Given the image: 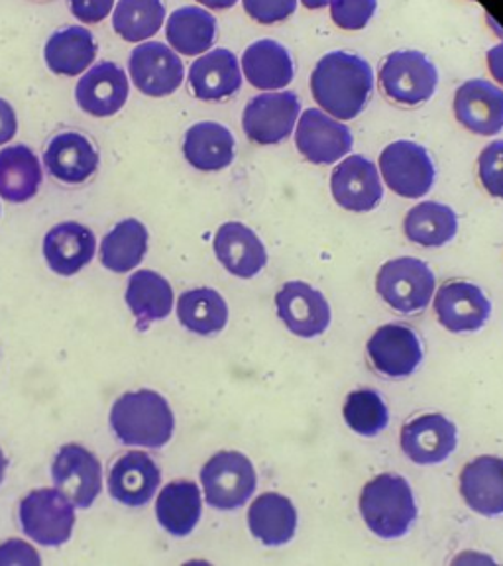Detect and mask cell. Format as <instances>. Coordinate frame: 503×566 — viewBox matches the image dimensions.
<instances>
[{
	"label": "cell",
	"instance_id": "cell-26",
	"mask_svg": "<svg viewBox=\"0 0 503 566\" xmlns=\"http://www.w3.org/2000/svg\"><path fill=\"white\" fill-rule=\"evenodd\" d=\"M244 80L258 91H283L295 77V63L285 45L275 40H258L248 45L240 60Z\"/></svg>",
	"mask_w": 503,
	"mask_h": 566
},
{
	"label": "cell",
	"instance_id": "cell-29",
	"mask_svg": "<svg viewBox=\"0 0 503 566\" xmlns=\"http://www.w3.org/2000/svg\"><path fill=\"white\" fill-rule=\"evenodd\" d=\"M237 140L221 123H197L184 138V156L187 164L203 174H217L234 161Z\"/></svg>",
	"mask_w": 503,
	"mask_h": 566
},
{
	"label": "cell",
	"instance_id": "cell-4",
	"mask_svg": "<svg viewBox=\"0 0 503 566\" xmlns=\"http://www.w3.org/2000/svg\"><path fill=\"white\" fill-rule=\"evenodd\" d=\"M77 507L57 488H38L18 505L22 533L40 547H62L73 535Z\"/></svg>",
	"mask_w": 503,
	"mask_h": 566
},
{
	"label": "cell",
	"instance_id": "cell-35",
	"mask_svg": "<svg viewBox=\"0 0 503 566\" xmlns=\"http://www.w3.org/2000/svg\"><path fill=\"white\" fill-rule=\"evenodd\" d=\"M407 240L423 248L449 244L459 232V217L449 205L423 201L407 212L404 221Z\"/></svg>",
	"mask_w": 503,
	"mask_h": 566
},
{
	"label": "cell",
	"instance_id": "cell-38",
	"mask_svg": "<svg viewBox=\"0 0 503 566\" xmlns=\"http://www.w3.org/2000/svg\"><path fill=\"white\" fill-rule=\"evenodd\" d=\"M343 417L354 433L376 437L388 427L389 409L376 389H356L346 398Z\"/></svg>",
	"mask_w": 503,
	"mask_h": 566
},
{
	"label": "cell",
	"instance_id": "cell-17",
	"mask_svg": "<svg viewBox=\"0 0 503 566\" xmlns=\"http://www.w3.org/2000/svg\"><path fill=\"white\" fill-rule=\"evenodd\" d=\"M399 444L411 462L429 467L444 462L457 451L459 431L449 417L425 413L404 424L399 433Z\"/></svg>",
	"mask_w": 503,
	"mask_h": 566
},
{
	"label": "cell",
	"instance_id": "cell-25",
	"mask_svg": "<svg viewBox=\"0 0 503 566\" xmlns=\"http://www.w3.org/2000/svg\"><path fill=\"white\" fill-rule=\"evenodd\" d=\"M460 495L472 512L503 515V459L484 454L469 462L460 472Z\"/></svg>",
	"mask_w": 503,
	"mask_h": 566
},
{
	"label": "cell",
	"instance_id": "cell-45",
	"mask_svg": "<svg viewBox=\"0 0 503 566\" xmlns=\"http://www.w3.org/2000/svg\"><path fill=\"white\" fill-rule=\"evenodd\" d=\"M488 70L492 73L500 85H503V42L495 44L494 48H490L488 52Z\"/></svg>",
	"mask_w": 503,
	"mask_h": 566
},
{
	"label": "cell",
	"instance_id": "cell-9",
	"mask_svg": "<svg viewBox=\"0 0 503 566\" xmlns=\"http://www.w3.org/2000/svg\"><path fill=\"white\" fill-rule=\"evenodd\" d=\"M52 480L77 510H88L103 492V464L87 447L67 442L53 457Z\"/></svg>",
	"mask_w": 503,
	"mask_h": 566
},
{
	"label": "cell",
	"instance_id": "cell-39",
	"mask_svg": "<svg viewBox=\"0 0 503 566\" xmlns=\"http://www.w3.org/2000/svg\"><path fill=\"white\" fill-rule=\"evenodd\" d=\"M331 18L346 32H358L370 24L378 10V0H331Z\"/></svg>",
	"mask_w": 503,
	"mask_h": 566
},
{
	"label": "cell",
	"instance_id": "cell-7",
	"mask_svg": "<svg viewBox=\"0 0 503 566\" xmlns=\"http://www.w3.org/2000/svg\"><path fill=\"white\" fill-rule=\"evenodd\" d=\"M433 270L419 258H396L381 265L376 292L398 313H417L429 307L434 293Z\"/></svg>",
	"mask_w": 503,
	"mask_h": 566
},
{
	"label": "cell",
	"instance_id": "cell-28",
	"mask_svg": "<svg viewBox=\"0 0 503 566\" xmlns=\"http://www.w3.org/2000/svg\"><path fill=\"white\" fill-rule=\"evenodd\" d=\"M203 515V490L191 480H174L159 490L156 520L174 537L193 533Z\"/></svg>",
	"mask_w": 503,
	"mask_h": 566
},
{
	"label": "cell",
	"instance_id": "cell-5",
	"mask_svg": "<svg viewBox=\"0 0 503 566\" xmlns=\"http://www.w3.org/2000/svg\"><path fill=\"white\" fill-rule=\"evenodd\" d=\"M256 486V469L252 460L239 451L217 452L201 469L205 502L221 512L242 507L254 495Z\"/></svg>",
	"mask_w": 503,
	"mask_h": 566
},
{
	"label": "cell",
	"instance_id": "cell-27",
	"mask_svg": "<svg viewBox=\"0 0 503 566\" xmlns=\"http://www.w3.org/2000/svg\"><path fill=\"white\" fill-rule=\"evenodd\" d=\"M98 45L93 32L85 27L55 30L44 48L48 70L60 77H80L97 60Z\"/></svg>",
	"mask_w": 503,
	"mask_h": 566
},
{
	"label": "cell",
	"instance_id": "cell-13",
	"mask_svg": "<svg viewBox=\"0 0 503 566\" xmlns=\"http://www.w3.org/2000/svg\"><path fill=\"white\" fill-rule=\"evenodd\" d=\"M130 97V77L115 62L91 65L75 87V101L81 111L95 118H108L123 111Z\"/></svg>",
	"mask_w": 503,
	"mask_h": 566
},
{
	"label": "cell",
	"instance_id": "cell-40",
	"mask_svg": "<svg viewBox=\"0 0 503 566\" xmlns=\"http://www.w3.org/2000/svg\"><path fill=\"white\" fill-rule=\"evenodd\" d=\"M478 177L488 193L503 199V140L492 142L480 151Z\"/></svg>",
	"mask_w": 503,
	"mask_h": 566
},
{
	"label": "cell",
	"instance_id": "cell-2",
	"mask_svg": "<svg viewBox=\"0 0 503 566\" xmlns=\"http://www.w3.org/2000/svg\"><path fill=\"white\" fill-rule=\"evenodd\" d=\"M108 424L126 447L164 449L176 431V416L168 399L144 388L126 391L116 399L108 413Z\"/></svg>",
	"mask_w": 503,
	"mask_h": 566
},
{
	"label": "cell",
	"instance_id": "cell-14",
	"mask_svg": "<svg viewBox=\"0 0 503 566\" xmlns=\"http://www.w3.org/2000/svg\"><path fill=\"white\" fill-rule=\"evenodd\" d=\"M331 193L346 211H374L384 199L380 169L363 154L348 156L333 169Z\"/></svg>",
	"mask_w": 503,
	"mask_h": 566
},
{
	"label": "cell",
	"instance_id": "cell-24",
	"mask_svg": "<svg viewBox=\"0 0 503 566\" xmlns=\"http://www.w3.org/2000/svg\"><path fill=\"white\" fill-rule=\"evenodd\" d=\"M240 60L224 48L209 50L199 55L189 67V85L195 97L207 103L222 101L239 93L242 87Z\"/></svg>",
	"mask_w": 503,
	"mask_h": 566
},
{
	"label": "cell",
	"instance_id": "cell-46",
	"mask_svg": "<svg viewBox=\"0 0 503 566\" xmlns=\"http://www.w3.org/2000/svg\"><path fill=\"white\" fill-rule=\"evenodd\" d=\"M199 4H203L205 9L211 10H229L239 2V0H197Z\"/></svg>",
	"mask_w": 503,
	"mask_h": 566
},
{
	"label": "cell",
	"instance_id": "cell-10",
	"mask_svg": "<svg viewBox=\"0 0 503 566\" xmlns=\"http://www.w3.org/2000/svg\"><path fill=\"white\" fill-rule=\"evenodd\" d=\"M301 116V101L293 91H265L248 103L242 128L260 146L282 144L292 136Z\"/></svg>",
	"mask_w": 503,
	"mask_h": 566
},
{
	"label": "cell",
	"instance_id": "cell-19",
	"mask_svg": "<svg viewBox=\"0 0 503 566\" xmlns=\"http://www.w3.org/2000/svg\"><path fill=\"white\" fill-rule=\"evenodd\" d=\"M161 484V470L150 454L130 451L118 457L108 470L106 488L111 497L126 507L148 504Z\"/></svg>",
	"mask_w": 503,
	"mask_h": 566
},
{
	"label": "cell",
	"instance_id": "cell-12",
	"mask_svg": "<svg viewBox=\"0 0 503 566\" xmlns=\"http://www.w3.org/2000/svg\"><path fill=\"white\" fill-rule=\"evenodd\" d=\"M353 144V133L343 120L327 115L321 108H307L301 113L295 126V146L311 164H336L350 154Z\"/></svg>",
	"mask_w": 503,
	"mask_h": 566
},
{
	"label": "cell",
	"instance_id": "cell-8",
	"mask_svg": "<svg viewBox=\"0 0 503 566\" xmlns=\"http://www.w3.org/2000/svg\"><path fill=\"white\" fill-rule=\"evenodd\" d=\"M380 176L388 189L404 199H421L434 186L433 158L421 144L391 142L380 154Z\"/></svg>",
	"mask_w": 503,
	"mask_h": 566
},
{
	"label": "cell",
	"instance_id": "cell-23",
	"mask_svg": "<svg viewBox=\"0 0 503 566\" xmlns=\"http://www.w3.org/2000/svg\"><path fill=\"white\" fill-rule=\"evenodd\" d=\"M212 248L222 268L240 280L256 277L268 264L264 242L242 222H224L214 234Z\"/></svg>",
	"mask_w": 503,
	"mask_h": 566
},
{
	"label": "cell",
	"instance_id": "cell-41",
	"mask_svg": "<svg viewBox=\"0 0 503 566\" xmlns=\"http://www.w3.org/2000/svg\"><path fill=\"white\" fill-rule=\"evenodd\" d=\"M248 17L258 24L272 27L295 14L300 0H242Z\"/></svg>",
	"mask_w": 503,
	"mask_h": 566
},
{
	"label": "cell",
	"instance_id": "cell-3",
	"mask_svg": "<svg viewBox=\"0 0 503 566\" xmlns=\"http://www.w3.org/2000/svg\"><path fill=\"white\" fill-rule=\"evenodd\" d=\"M360 513L374 535L380 539H399L416 523V495L406 478L380 474L363 488Z\"/></svg>",
	"mask_w": 503,
	"mask_h": 566
},
{
	"label": "cell",
	"instance_id": "cell-18",
	"mask_svg": "<svg viewBox=\"0 0 503 566\" xmlns=\"http://www.w3.org/2000/svg\"><path fill=\"white\" fill-rule=\"evenodd\" d=\"M275 310L290 333L301 338L323 335L331 325V305L323 293L305 282L283 283Z\"/></svg>",
	"mask_w": 503,
	"mask_h": 566
},
{
	"label": "cell",
	"instance_id": "cell-33",
	"mask_svg": "<svg viewBox=\"0 0 503 566\" xmlns=\"http://www.w3.org/2000/svg\"><path fill=\"white\" fill-rule=\"evenodd\" d=\"M150 247V232L138 219H124L108 230L98 248L101 264L113 274H128L144 262Z\"/></svg>",
	"mask_w": 503,
	"mask_h": 566
},
{
	"label": "cell",
	"instance_id": "cell-1",
	"mask_svg": "<svg viewBox=\"0 0 503 566\" xmlns=\"http://www.w3.org/2000/svg\"><path fill=\"white\" fill-rule=\"evenodd\" d=\"M374 70L360 55L331 52L311 73V95L318 108L338 120H353L370 103Z\"/></svg>",
	"mask_w": 503,
	"mask_h": 566
},
{
	"label": "cell",
	"instance_id": "cell-30",
	"mask_svg": "<svg viewBox=\"0 0 503 566\" xmlns=\"http://www.w3.org/2000/svg\"><path fill=\"white\" fill-rule=\"evenodd\" d=\"M174 287L164 275L154 270H138L130 275L124 301L136 318L138 331H146L151 323L164 321L174 310Z\"/></svg>",
	"mask_w": 503,
	"mask_h": 566
},
{
	"label": "cell",
	"instance_id": "cell-32",
	"mask_svg": "<svg viewBox=\"0 0 503 566\" xmlns=\"http://www.w3.org/2000/svg\"><path fill=\"white\" fill-rule=\"evenodd\" d=\"M44 181L40 158L24 144L0 150V197L12 205L32 201Z\"/></svg>",
	"mask_w": 503,
	"mask_h": 566
},
{
	"label": "cell",
	"instance_id": "cell-15",
	"mask_svg": "<svg viewBox=\"0 0 503 566\" xmlns=\"http://www.w3.org/2000/svg\"><path fill=\"white\" fill-rule=\"evenodd\" d=\"M366 348L374 370L394 380L409 378L423 360V346L416 331L399 323L378 328Z\"/></svg>",
	"mask_w": 503,
	"mask_h": 566
},
{
	"label": "cell",
	"instance_id": "cell-31",
	"mask_svg": "<svg viewBox=\"0 0 503 566\" xmlns=\"http://www.w3.org/2000/svg\"><path fill=\"white\" fill-rule=\"evenodd\" d=\"M248 527L265 547H282L295 537L297 510L285 495L275 492L258 495L248 510Z\"/></svg>",
	"mask_w": 503,
	"mask_h": 566
},
{
	"label": "cell",
	"instance_id": "cell-11",
	"mask_svg": "<svg viewBox=\"0 0 503 566\" xmlns=\"http://www.w3.org/2000/svg\"><path fill=\"white\" fill-rule=\"evenodd\" d=\"M128 77L146 97H169L184 85L186 65L174 48L148 40L136 45L130 53Z\"/></svg>",
	"mask_w": 503,
	"mask_h": 566
},
{
	"label": "cell",
	"instance_id": "cell-44",
	"mask_svg": "<svg viewBox=\"0 0 503 566\" xmlns=\"http://www.w3.org/2000/svg\"><path fill=\"white\" fill-rule=\"evenodd\" d=\"M18 134V116L7 98H0V146L14 140Z\"/></svg>",
	"mask_w": 503,
	"mask_h": 566
},
{
	"label": "cell",
	"instance_id": "cell-47",
	"mask_svg": "<svg viewBox=\"0 0 503 566\" xmlns=\"http://www.w3.org/2000/svg\"><path fill=\"white\" fill-rule=\"evenodd\" d=\"M303 2V7L310 10H321L325 9L331 4V0H301Z\"/></svg>",
	"mask_w": 503,
	"mask_h": 566
},
{
	"label": "cell",
	"instance_id": "cell-21",
	"mask_svg": "<svg viewBox=\"0 0 503 566\" xmlns=\"http://www.w3.org/2000/svg\"><path fill=\"white\" fill-rule=\"evenodd\" d=\"M434 313L449 333H474L486 325L492 303L474 283L451 282L434 295Z\"/></svg>",
	"mask_w": 503,
	"mask_h": 566
},
{
	"label": "cell",
	"instance_id": "cell-37",
	"mask_svg": "<svg viewBox=\"0 0 503 566\" xmlns=\"http://www.w3.org/2000/svg\"><path fill=\"white\" fill-rule=\"evenodd\" d=\"M164 0H118L113 10V28L128 44L148 42L166 24Z\"/></svg>",
	"mask_w": 503,
	"mask_h": 566
},
{
	"label": "cell",
	"instance_id": "cell-16",
	"mask_svg": "<svg viewBox=\"0 0 503 566\" xmlns=\"http://www.w3.org/2000/svg\"><path fill=\"white\" fill-rule=\"evenodd\" d=\"M48 174L65 186H83L93 179L101 166L97 144L87 134L60 133L48 142L44 150Z\"/></svg>",
	"mask_w": 503,
	"mask_h": 566
},
{
	"label": "cell",
	"instance_id": "cell-20",
	"mask_svg": "<svg viewBox=\"0 0 503 566\" xmlns=\"http://www.w3.org/2000/svg\"><path fill=\"white\" fill-rule=\"evenodd\" d=\"M42 252L53 274L71 277L93 262L97 254V239L93 230L81 222H60L45 232Z\"/></svg>",
	"mask_w": 503,
	"mask_h": 566
},
{
	"label": "cell",
	"instance_id": "cell-42",
	"mask_svg": "<svg viewBox=\"0 0 503 566\" xmlns=\"http://www.w3.org/2000/svg\"><path fill=\"white\" fill-rule=\"evenodd\" d=\"M42 557L32 543L24 539H9L0 545V566H40Z\"/></svg>",
	"mask_w": 503,
	"mask_h": 566
},
{
	"label": "cell",
	"instance_id": "cell-36",
	"mask_svg": "<svg viewBox=\"0 0 503 566\" xmlns=\"http://www.w3.org/2000/svg\"><path fill=\"white\" fill-rule=\"evenodd\" d=\"M177 321L195 335H217L229 323V305L211 287L189 290L177 300Z\"/></svg>",
	"mask_w": 503,
	"mask_h": 566
},
{
	"label": "cell",
	"instance_id": "cell-22",
	"mask_svg": "<svg viewBox=\"0 0 503 566\" xmlns=\"http://www.w3.org/2000/svg\"><path fill=\"white\" fill-rule=\"evenodd\" d=\"M454 116L478 136H495L503 130V88L488 80H470L454 93Z\"/></svg>",
	"mask_w": 503,
	"mask_h": 566
},
{
	"label": "cell",
	"instance_id": "cell-43",
	"mask_svg": "<svg viewBox=\"0 0 503 566\" xmlns=\"http://www.w3.org/2000/svg\"><path fill=\"white\" fill-rule=\"evenodd\" d=\"M73 17L83 24H98L111 17L115 10L116 0H67Z\"/></svg>",
	"mask_w": 503,
	"mask_h": 566
},
{
	"label": "cell",
	"instance_id": "cell-34",
	"mask_svg": "<svg viewBox=\"0 0 503 566\" xmlns=\"http://www.w3.org/2000/svg\"><path fill=\"white\" fill-rule=\"evenodd\" d=\"M217 18L203 7H181L174 10L166 22V38L174 52L187 57H199L217 42Z\"/></svg>",
	"mask_w": 503,
	"mask_h": 566
},
{
	"label": "cell",
	"instance_id": "cell-48",
	"mask_svg": "<svg viewBox=\"0 0 503 566\" xmlns=\"http://www.w3.org/2000/svg\"><path fill=\"white\" fill-rule=\"evenodd\" d=\"M7 470H9V459H7L4 451L0 449V484H2L4 478H7Z\"/></svg>",
	"mask_w": 503,
	"mask_h": 566
},
{
	"label": "cell",
	"instance_id": "cell-6",
	"mask_svg": "<svg viewBox=\"0 0 503 566\" xmlns=\"http://www.w3.org/2000/svg\"><path fill=\"white\" fill-rule=\"evenodd\" d=\"M380 87L384 95L404 106L423 105L439 87V71L423 52L399 50L381 62Z\"/></svg>",
	"mask_w": 503,
	"mask_h": 566
}]
</instances>
